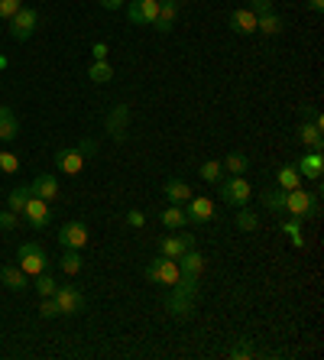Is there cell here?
I'll return each mask as SVG.
<instances>
[{
  "mask_svg": "<svg viewBox=\"0 0 324 360\" xmlns=\"http://www.w3.org/2000/svg\"><path fill=\"white\" fill-rule=\"evenodd\" d=\"M172 289H175V292H182V295H188V299H198V292H201V289H198V276H185V273L179 276V283H175Z\"/></svg>",
  "mask_w": 324,
  "mask_h": 360,
  "instance_id": "32",
  "label": "cell"
},
{
  "mask_svg": "<svg viewBox=\"0 0 324 360\" xmlns=\"http://www.w3.org/2000/svg\"><path fill=\"white\" fill-rule=\"evenodd\" d=\"M127 127H130V108H127V104H117V108L108 114V124H104V130L110 134V140L124 143L127 140Z\"/></svg>",
  "mask_w": 324,
  "mask_h": 360,
  "instance_id": "11",
  "label": "cell"
},
{
  "mask_svg": "<svg viewBox=\"0 0 324 360\" xmlns=\"http://www.w3.org/2000/svg\"><path fill=\"white\" fill-rule=\"evenodd\" d=\"M127 224H130V227H136V231H140V227L146 224V214H143L140 208H130V211H127Z\"/></svg>",
  "mask_w": 324,
  "mask_h": 360,
  "instance_id": "43",
  "label": "cell"
},
{
  "mask_svg": "<svg viewBox=\"0 0 324 360\" xmlns=\"http://www.w3.org/2000/svg\"><path fill=\"white\" fill-rule=\"evenodd\" d=\"M17 169H20V156H17V153H4V150H0V172L13 176Z\"/></svg>",
  "mask_w": 324,
  "mask_h": 360,
  "instance_id": "37",
  "label": "cell"
},
{
  "mask_svg": "<svg viewBox=\"0 0 324 360\" xmlns=\"http://www.w3.org/2000/svg\"><path fill=\"white\" fill-rule=\"evenodd\" d=\"M302 120H308V124H315L318 130H324V117L318 114L315 108H311V104H302Z\"/></svg>",
  "mask_w": 324,
  "mask_h": 360,
  "instance_id": "38",
  "label": "cell"
},
{
  "mask_svg": "<svg viewBox=\"0 0 324 360\" xmlns=\"http://www.w3.org/2000/svg\"><path fill=\"white\" fill-rule=\"evenodd\" d=\"M302 182H305V179L299 176V169L295 166H279V172H276V188H283V192L302 188Z\"/></svg>",
  "mask_w": 324,
  "mask_h": 360,
  "instance_id": "23",
  "label": "cell"
},
{
  "mask_svg": "<svg viewBox=\"0 0 324 360\" xmlns=\"http://www.w3.org/2000/svg\"><path fill=\"white\" fill-rule=\"evenodd\" d=\"M7 65H10V59H7V56H0V72H4Z\"/></svg>",
  "mask_w": 324,
  "mask_h": 360,
  "instance_id": "49",
  "label": "cell"
},
{
  "mask_svg": "<svg viewBox=\"0 0 324 360\" xmlns=\"http://www.w3.org/2000/svg\"><path fill=\"white\" fill-rule=\"evenodd\" d=\"M88 78H91V82H98V84H108L110 78H114V65H110L108 59H94L91 68H88Z\"/></svg>",
  "mask_w": 324,
  "mask_h": 360,
  "instance_id": "29",
  "label": "cell"
},
{
  "mask_svg": "<svg viewBox=\"0 0 324 360\" xmlns=\"http://www.w3.org/2000/svg\"><path fill=\"white\" fill-rule=\"evenodd\" d=\"M227 26H231L237 36H253V33H257V13H253L250 7L233 10L231 20H227Z\"/></svg>",
  "mask_w": 324,
  "mask_h": 360,
  "instance_id": "16",
  "label": "cell"
},
{
  "mask_svg": "<svg viewBox=\"0 0 324 360\" xmlns=\"http://www.w3.org/2000/svg\"><path fill=\"white\" fill-rule=\"evenodd\" d=\"M39 315H42V319H58V305H56V299H52V295H46V299H42Z\"/></svg>",
  "mask_w": 324,
  "mask_h": 360,
  "instance_id": "41",
  "label": "cell"
},
{
  "mask_svg": "<svg viewBox=\"0 0 324 360\" xmlns=\"http://www.w3.org/2000/svg\"><path fill=\"white\" fill-rule=\"evenodd\" d=\"M201 179H205V182H221V179H224V166H221V162L217 160H211V162H201Z\"/></svg>",
  "mask_w": 324,
  "mask_h": 360,
  "instance_id": "34",
  "label": "cell"
},
{
  "mask_svg": "<svg viewBox=\"0 0 324 360\" xmlns=\"http://www.w3.org/2000/svg\"><path fill=\"white\" fill-rule=\"evenodd\" d=\"M26 201H30V185H20V188H13V192H10L7 208H10V211H17V214H23Z\"/></svg>",
  "mask_w": 324,
  "mask_h": 360,
  "instance_id": "31",
  "label": "cell"
},
{
  "mask_svg": "<svg viewBox=\"0 0 324 360\" xmlns=\"http://www.w3.org/2000/svg\"><path fill=\"white\" fill-rule=\"evenodd\" d=\"M250 10L263 17V13H273V0H250Z\"/></svg>",
  "mask_w": 324,
  "mask_h": 360,
  "instance_id": "44",
  "label": "cell"
},
{
  "mask_svg": "<svg viewBox=\"0 0 324 360\" xmlns=\"http://www.w3.org/2000/svg\"><path fill=\"white\" fill-rule=\"evenodd\" d=\"M285 30V23H283V17L279 13H263V17H257V33H263V36H279Z\"/></svg>",
  "mask_w": 324,
  "mask_h": 360,
  "instance_id": "25",
  "label": "cell"
},
{
  "mask_svg": "<svg viewBox=\"0 0 324 360\" xmlns=\"http://www.w3.org/2000/svg\"><path fill=\"white\" fill-rule=\"evenodd\" d=\"M52 299L58 305V315H78V311H84V295L78 289H72V285H58Z\"/></svg>",
  "mask_w": 324,
  "mask_h": 360,
  "instance_id": "10",
  "label": "cell"
},
{
  "mask_svg": "<svg viewBox=\"0 0 324 360\" xmlns=\"http://www.w3.org/2000/svg\"><path fill=\"white\" fill-rule=\"evenodd\" d=\"M78 150H82V156L88 160V156H94V153H98V140H82V143H78Z\"/></svg>",
  "mask_w": 324,
  "mask_h": 360,
  "instance_id": "45",
  "label": "cell"
},
{
  "mask_svg": "<svg viewBox=\"0 0 324 360\" xmlns=\"http://www.w3.org/2000/svg\"><path fill=\"white\" fill-rule=\"evenodd\" d=\"M217 185H221V201H227L231 208H247L250 198H253V185H250L243 176L221 179Z\"/></svg>",
  "mask_w": 324,
  "mask_h": 360,
  "instance_id": "2",
  "label": "cell"
},
{
  "mask_svg": "<svg viewBox=\"0 0 324 360\" xmlns=\"http://www.w3.org/2000/svg\"><path fill=\"white\" fill-rule=\"evenodd\" d=\"M91 56H94V59H108V42H94Z\"/></svg>",
  "mask_w": 324,
  "mask_h": 360,
  "instance_id": "46",
  "label": "cell"
},
{
  "mask_svg": "<svg viewBox=\"0 0 324 360\" xmlns=\"http://www.w3.org/2000/svg\"><path fill=\"white\" fill-rule=\"evenodd\" d=\"M166 311L169 315H175V319H188L191 311H195V299H188V295H182V292H169L166 295Z\"/></svg>",
  "mask_w": 324,
  "mask_h": 360,
  "instance_id": "19",
  "label": "cell"
},
{
  "mask_svg": "<svg viewBox=\"0 0 324 360\" xmlns=\"http://www.w3.org/2000/svg\"><path fill=\"white\" fill-rule=\"evenodd\" d=\"M10 23V36L17 42H26L30 36L36 33V26H39V10H33V7H20L13 17L7 20Z\"/></svg>",
  "mask_w": 324,
  "mask_h": 360,
  "instance_id": "4",
  "label": "cell"
},
{
  "mask_svg": "<svg viewBox=\"0 0 324 360\" xmlns=\"http://www.w3.org/2000/svg\"><path fill=\"white\" fill-rule=\"evenodd\" d=\"M101 7L104 10H120L124 7V0H101Z\"/></svg>",
  "mask_w": 324,
  "mask_h": 360,
  "instance_id": "47",
  "label": "cell"
},
{
  "mask_svg": "<svg viewBox=\"0 0 324 360\" xmlns=\"http://www.w3.org/2000/svg\"><path fill=\"white\" fill-rule=\"evenodd\" d=\"M162 227H166V231H182L185 224H188V218H185V208L182 205H169L166 211H162Z\"/></svg>",
  "mask_w": 324,
  "mask_h": 360,
  "instance_id": "24",
  "label": "cell"
},
{
  "mask_svg": "<svg viewBox=\"0 0 324 360\" xmlns=\"http://www.w3.org/2000/svg\"><path fill=\"white\" fill-rule=\"evenodd\" d=\"M233 224H237V231H243V234H253L259 227V214L250 208H237V218H233Z\"/></svg>",
  "mask_w": 324,
  "mask_h": 360,
  "instance_id": "30",
  "label": "cell"
},
{
  "mask_svg": "<svg viewBox=\"0 0 324 360\" xmlns=\"http://www.w3.org/2000/svg\"><path fill=\"white\" fill-rule=\"evenodd\" d=\"M308 7L315 10V13H321V10H324V0H308Z\"/></svg>",
  "mask_w": 324,
  "mask_h": 360,
  "instance_id": "48",
  "label": "cell"
},
{
  "mask_svg": "<svg viewBox=\"0 0 324 360\" xmlns=\"http://www.w3.org/2000/svg\"><path fill=\"white\" fill-rule=\"evenodd\" d=\"M263 205H266L273 214H279V211L285 208V192L283 188H269V192H263Z\"/></svg>",
  "mask_w": 324,
  "mask_h": 360,
  "instance_id": "33",
  "label": "cell"
},
{
  "mask_svg": "<svg viewBox=\"0 0 324 360\" xmlns=\"http://www.w3.org/2000/svg\"><path fill=\"white\" fill-rule=\"evenodd\" d=\"M159 13V0H130L127 4V20L134 26H153Z\"/></svg>",
  "mask_w": 324,
  "mask_h": 360,
  "instance_id": "7",
  "label": "cell"
},
{
  "mask_svg": "<svg viewBox=\"0 0 324 360\" xmlns=\"http://www.w3.org/2000/svg\"><path fill=\"white\" fill-rule=\"evenodd\" d=\"M20 218L33 227V231H46V227L52 224L49 201H42V198H36V195H30V201H26V208H23V214H20Z\"/></svg>",
  "mask_w": 324,
  "mask_h": 360,
  "instance_id": "6",
  "label": "cell"
},
{
  "mask_svg": "<svg viewBox=\"0 0 324 360\" xmlns=\"http://www.w3.org/2000/svg\"><path fill=\"white\" fill-rule=\"evenodd\" d=\"M175 20H179V0H159V13L153 20L156 33H172Z\"/></svg>",
  "mask_w": 324,
  "mask_h": 360,
  "instance_id": "13",
  "label": "cell"
},
{
  "mask_svg": "<svg viewBox=\"0 0 324 360\" xmlns=\"http://www.w3.org/2000/svg\"><path fill=\"white\" fill-rule=\"evenodd\" d=\"M0 283L7 285L10 292H26L30 289V276L20 266H4L0 269Z\"/></svg>",
  "mask_w": 324,
  "mask_h": 360,
  "instance_id": "20",
  "label": "cell"
},
{
  "mask_svg": "<svg viewBox=\"0 0 324 360\" xmlns=\"http://www.w3.org/2000/svg\"><path fill=\"white\" fill-rule=\"evenodd\" d=\"M20 7H23V0H0V20H10Z\"/></svg>",
  "mask_w": 324,
  "mask_h": 360,
  "instance_id": "40",
  "label": "cell"
},
{
  "mask_svg": "<svg viewBox=\"0 0 324 360\" xmlns=\"http://www.w3.org/2000/svg\"><path fill=\"white\" fill-rule=\"evenodd\" d=\"M295 136H299V143L305 146V150H315V153L324 150V134L315 124H308V120H302V127L295 130Z\"/></svg>",
  "mask_w": 324,
  "mask_h": 360,
  "instance_id": "18",
  "label": "cell"
},
{
  "mask_svg": "<svg viewBox=\"0 0 324 360\" xmlns=\"http://www.w3.org/2000/svg\"><path fill=\"white\" fill-rule=\"evenodd\" d=\"M52 160H56L58 172H65V176H78V172L84 169V156H82V150H78V146H72V150H68V146H65V150H58Z\"/></svg>",
  "mask_w": 324,
  "mask_h": 360,
  "instance_id": "12",
  "label": "cell"
},
{
  "mask_svg": "<svg viewBox=\"0 0 324 360\" xmlns=\"http://www.w3.org/2000/svg\"><path fill=\"white\" fill-rule=\"evenodd\" d=\"M224 172H231V176H243L250 169V160H247V153H240V150H233V153H227L224 156Z\"/></svg>",
  "mask_w": 324,
  "mask_h": 360,
  "instance_id": "27",
  "label": "cell"
},
{
  "mask_svg": "<svg viewBox=\"0 0 324 360\" xmlns=\"http://www.w3.org/2000/svg\"><path fill=\"white\" fill-rule=\"evenodd\" d=\"M289 211V218H318V211H321V198H318V192H305V188H292V192H285V208Z\"/></svg>",
  "mask_w": 324,
  "mask_h": 360,
  "instance_id": "1",
  "label": "cell"
},
{
  "mask_svg": "<svg viewBox=\"0 0 324 360\" xmlns=\"http://www.w3.org/2000/svg\"><path fill=\"white\" fill-rule=\"evenodd\" d=\"M58 179L56 176H36L33 182H30V195H36V198L42 201H56L58 198Z\"/></svg>",
  "mask_w": 324,
  "mask_h": 360,
  "instance_id": "17",
  "label": "cell"
},
{
  "mask_svg": "<svg viewBox=\"0 0 324 360\" xmlns=\"http://www.w3.org/2000/svg\"><path fill=\"white\" fill-rule=\"evenodd\" d=\"M231 357H233V360H247V357H253V344H250V341H240L237 347H231Z\"/></svg>",
  "mask_w": 324,
  "mask_h": 360,
  "instance_id": "42",
  "label": "cell"
},
{
  "mask_svg": "<svg viewBox=\"0 0 324 360\" xmlns=\"http://www.w3.org/2000/svg\"><path fill=\"white\" fill-rule=\"evenodd\" d=\"M33 279H36V285H33V289H36V292H39V299H46V295H56L58 283L49 276V273H39V276H33Z\"/></svg>",
  "mask_w": 324,
  "mask_h": 360,
  "instance_id": "36",
  "label": "cell"
},
{
  "mask_svg": "<svg viewBox=\"0 0 324 360\" xmlns=\"http://www.w3.org/2000/svg\"><path fill=\"white\" fill-rule=\"evenodd\" d=\"M295 169H299V176L308 179V182H321L324 176V160H321V153H305L299 162H295Z\"/></svg>",
  "mask_w": 324,
  "mask_h": 360,
  "instance_id": "14",
  "label": "cell"
},
{
  "mask_svg": "<svg viewBox=\"0 0 324 360\" xmlns=\"http://www.w3.org/2000/svg\"><path fill=\"white\" fill-rule=\"evenodd\" d=\"M188 247H195V237L191 234H175V237H162V240H159V253L169 257V260H179Z\"/></svg>",
  "mask_w": 324,
  "mask_h": 360,
  "instance_id": "15",
  "label": "cell"
},
{
  "mask_svg": "<svg viewBox=\"0 0 324 360\" xmlns=\"http://www.w3.org/2000/svg\"><path fill=\"white\" fill-rule=\"evenodd\" d=\"M58 266H62V273H65V276H78V273H82V266H84V260H82V253H78V250H65L62 257H58Z\"/></svg>",
  "mask_w": 324,
  "mask_h": 360,
  "instance_id": "28",
  "label": "cell"
},
{
  "mask_svg": "<svg viewBox=\"0 0 324 360\" xmlns=\"http://www.w3.org/2000/svg\"><path fill=\"white\" fill-rule=\"evenodd\" d=\"M283 234H289L292 247H305V237H302V221L299 218H289L283 224Z\"/></svg>",
  "mask_w": 324,
  "mask_h": 360,
  "instance_id": "35",
  "label": "cell"
},
{
  "mask_svg": "<svg viewBox=\"0 0 324 360\" xmlns=\"http://www.w3.org/2000/svg\"><path fill=\"white\" fill-rule=\"evenodd\" d=\"M17 266L23 269L26 276H39V273H49V257L42 250L39 243H20V253H17Z\"/></svg>",
  "mask_w": 324,
  "mask_h": 360,
  "instance_id": "3",
  "label": "cell"
},
{
  "mask_svg": "<svg viewBox=\"0 0 324 360\" xmlns=\"http://www.w3.org/2000/svg\"><path fill=\"white\" fill-rule=\"evenodd\" d=\"M214 214H217L214 201L205 198V195H201V198H195V195H191V198L185 201V218H188V224H208Z\"/></svg>",
  "mask_w": 324,
  "mask_h": 360,
  "instance_id": "8",
  "label": "cell"
},
{
  "mask_svg": "<svg viewBox=\"0 0 324 360\" xmlns=\"http://www.w3.org/2000/svg\"><path fill=\"white\" fill-rule=\"evenodd\" d=\"M4 110H7V104H0V114H4Z\"/></svg>",
  "mask_w": 324,
  "mask_h": 360,
  "instance_id": "50",
  "label": "cell"
},
{
  "mask_svg": "<svg viewBox=\"0 0 324 360\" xmlns=\"http://www.w3.org/2000/svg\"><path fill=\"white\" fill-rule=\"evenodd\" d=\"M17 134H20V120H17V114L7 108L4 114H0V143L17 140Z\"/></svg>",
  "mask_w": 324,
  "mask_h": 360,
  "instance_id": "26",
  "label": "cell"
},
{
  "mask_svg": "<svg viewBox=\"0 0 324 360\" xmlns=\"http://www.w3.org/2000/svg\"><path fill=\"white\" fill-rule=\"evenodd\" d=\"M162 195H166L169 205H185V201L191 198V185L185 182V179H169V182L162 185Z\"/></svg>",
  "mask_w": 324,
  "mask_h": 360,
  "instance_id": "21",
  "label": "cell"
},
{
  "mask_svg": "<svg viewBox=\"0 0 324 360\" xmlns=\"http://www.w3.org/2000/svg\"><path fill=\"white\" fill-rule=\"evenodd\" d=\"M179 276H182V269H179V260H169V257H162V253H159L156 260L146 266V279H150V283L175 285V283H179Z\"/></svg>",
  "mask_w": 324,
  "mask_h": 360,
  "instance_id": "5",
  "label": "cell"
},
{
  "mask_svg": "<svg viewBox=\"0 0 324 360\" xmlns=\"http://www.w3.org/2000/svg\"><path fill=\"white\" fill-rule=\"evenodd\" d=\"M58 243H62V250H82L84 243H88V224L84 221H68L58 231Z\"/></svg>",
  "mask_w": 324,
  "mask_h": 360,
  "instance_id": "9",
  "label": "cell"
},
{
  "mask_svg": "<svg viewBox=\"0 0 324 360\" xmlns=\"http://www.w3.org/2000/svg\"><path fill=\"white\" fill-rule=\"evenodd\" d=\"M20 224V214L17 211H0V231H13V227Z\"/></svg>",
  "mask_w": 324,
  "mask_h": 360,
  "instance_id": "39",
  "label": "cell"
},
{
  "mask_svg": "<svg viewBox=\"0 0 324 360\" xmlns=\"http://www.w3.org/2000/svg\"><path fill=\"white\" fill-rule=\"evenodd\" d=\"M179 269H182L185 276H201V269H205V257H201L195 247H188V250L179 257Z\"/></svg>",
  "mask_w": 324,
  "mask_h": 360,
  "instance_id": "22",
  "label": "cell"
}]
</instances>
